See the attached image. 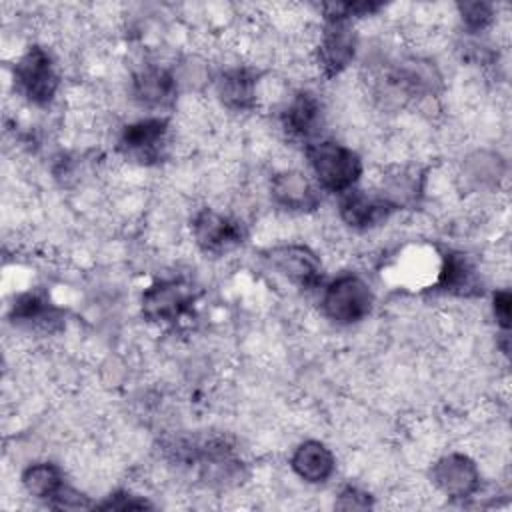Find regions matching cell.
I'll list each match as a JSON object with an SVG mask.
<instances>
[{
    "label": "cell",
    "mask_w": 512,
    "mask_h": 512,
    "mask_svg": "<svg viewBox=\"0 0 512 512\" xmlns=\"http://www.w3.org/2000/svg\"><path fill=\"white\" fill-rule=\"evenodd\" d=\"M314 180L322 190L344 194L356 186L362 176L360 156L334 140H316L306 148Z\"/></svg>",
    "instance_id": "1"
},
{
    "label": "cell",
    "mask_w": 512,
    "mask_h": 512,
    "mask_svg": "<svg viewBox=\"0 0 512 512\" xmlns=\"http://www.w3.org/2000/svg\"><path fill=\"white\" fill-rule=\"evenodd\" d=\"M14 88L34 106H48L60 88V74L52 54L30 46L14 64Z\"/></svg>",
    "instance_id": "2"
},
{
    "label": "cell",
    "mask_w": 512,
    "mask_h": 512,
    "mask_svg": "<svg viewBox=\"0 0 512 512\" xmlns=\"http://www.w3.org/2000/svg\"><path fill=\"white\" fill-rule=\"evenodd\" d=\"M320 304L328 320L348 326L370 314L374 294L364 278L356 274H340L324 288Z\"/></svg>",
    "instance_id": "3"
},
{
    "label": "cell",
    "mask_w": 512,
    "mask_h": 512,
    "mask_svg": "<svg viewBox=\"0 0 512 512\" xmlns=\"http://www.w3.org/2000/svg\"><path fill=\"white\" fill-rule=\"evenodd\" d=\"M358 38L352 20L324 16V26L316 46V64L326 78L342 74L356 56Z\"/></svg>",
    "instance_id": "4"
},
{
    "label": "cell",
    "mask_w": 512,
    "mask_h": 512,
    "mask_svg": "<svg viewBox=\"0 0 512 512\" xmlns=\"http://www.w3.org/2000/svg\"><path fill=\"white\" fill-rule=\"evenodd\" d=\"M170 144V126L164 118H142L124 126L118 138V150L142 166L164 160Z\"/></svg>",
    "instance_id": "5"
},
{
    "label": "cell",
    "mask_w": 512,
    "mask_h": 512,
    "mask_svg": "<svg viewBox=\"0 0 512 512\" xmlns=\"http://www.w3.org/2000/svg\"><path fill=\"white\" fill-rule=\"evenodd\" d=\"M194 304V290L182 280H160L142 292V314L158 324H174Z\"/></svg>",
    "instance_id": "6"
},
{
    "label": "cell",
    "mask_w": 512,
    "mask_h": 512,
    "mask_svg": "<svg viewBox=\"0 0 512 512\" xmlns=\"http://www.w3.org/2000/svg\"><path fill=\"white\" fill-rule=\"evenodd\" d=\"M192 236L206 254H224L244 242L242 222L212 208L200 210L192 220Z\"/></svg>",
    "instance_id": "7"
},
{
    "label": "cell",
    "mask_w": 512,
    "mask_h": 512,
    "mask_svg": "<svg viewBox=\"0 0 512 512\" xmlns=\"http://www.w3.org/2000/svg\"><path fill=\"white\" fill-rule=\"evenodd\" d=\"M432 484L448 498L464 500L480 490V470L466 454H446L432 464Z\"/></svg>",
    "instance_id": "8"
},
{
    "label": "cell",
    "mask_w": 512,
    "mask_h": 512,
    "mask_svg": "<svg viewBox=\"0 0 512 512\" xmlns=\"http://www.w3.org/2000/svg\"><path fill=\"white\" fill-rule=\"evenodd\" d=\"M270 266L300 288H314L322 280V262L308 246L282 244L266 254Z\"/></svg>",
    "instance_id": "9"
},
{
    "label": "cell",
    "mask_w": 512,
    "mask_h": 512,
    "mask_svg": "<svg viewBox=\"0 0 512 512\" xmlns=\"http://www.w3.org/2000/svg\"><path fill=\"white\" fill-rule=\"evenodd\" d=\"M270 198L286 212L306 214L320 206V188L300 170H282L270 180Z\"/></svg>",
    "instance_id": "10"
},
{
    "label": "cell",
    "mask_w": 512,
    "mask_h": 512,
    "mask_svg": "<svg viewBox=\"0 0 512 512\" xmlns=\"http://www.w3.org/2000/svg\"><path fill=\"white\" fill-rule=\"evenodd\" d=\"M280 122L290 138L312 144L324 126V106L314 92L300 90L284 106Z\"/></svg>",
    "instance_id": "11"
},
{
    "label": "cell",
    "mask_w": 512,
    "mask_h": 512,
    "mask_svg": "<svg viewBox=\"0 0 512 512\" xmlns=\"http://www.w3.org/2000/svg\"><path fill=\"white\" fill-rule=\"evenodd\" d=\"M394 210V204L388 198H384L382 192L370 194L366 190L352 188L340 194V218L344 224L356 230H368L372 226L382 224Z\"/></svg>",
    "instance_id": "12"
},
{
    "label": "cell",
    "mask_w": 512,
    "mask_h": 512,
    "mask_svg": "<svg viewBox=\"0 0 512 512\" xmlns=\"http://www.w3.org/2000/svg\"><path fill=\"white\" fill-rule=\"evenodd\" d=\"M132 98L144 108H164L176 98V76L158 64H146L132 76Z\"/></svg>",
    "instance_id": "13"
},
{
    "label": "cell",
    "mask_w": 512,
    "mask_h": 512,
    "mask_svg": "<svg viewBox=\"0 0 512 512\" xmlns=\"http://www.w3.org/2000/svg\"><path fill=\"white\" fill-rule=\"evenodd\" d=\"M290 468L300 480L308 484H322L334 474L336 458L324 442L306 440L294 448L290 456Z\"/></svg>",
    "instance_id": "14"
},
{
    "label": "cell",
    "mask_w": 512,
    "mask_h": 512,
    "mask_svg": "<svg viewBox=\"0 0 512 512\" xmlns=\"http://www.w3.org/2000/svg\"><path fill=\"white\" fill-rule=\"evenodd\" d=\"M256 74L250 68L224 70L214 82L218 100L236 112H246L256 106Z\"/></svg>",
    "instance_id": "15"
},
{
    "label": "cell",
    "mask_w": 512,
    "mask_h": 512,
    "mask_svg": "<svg viewBox=\"0 0 512 512\" xmlns=\"http://www.w3.org/2000/svg\"><path fill=\"white\" fill-rule=\"evenodd\" d=\"M436 288L448 294H458V296L474 294L478 290V276L470 258L462 252L446 254L442 258Z\"/></svg>",
    "instance_id": "16"
},
{
    "label": "cell",
    "mask_w": 512,
    "mask_h": 512,
    "mask_svg": "<svg viewBox=\"0 0 512 512\" xmlns=\"http://www.w3.org/2000/svg\"><path fill=\"white\" fill-rule=\"evenodd\" d=\"M22 486L30 496L40 498V500H48L52 504L54 498L64 490L66 482H64V476H62V472L56 464L36 462V464H30L22 472Z\"/></svg>",
    "instance_id": "17"
},
{
    "label": "cell",
    "mask_w": 512,
    "mask_h": 512,
    "mask_svg": "<svg viewBox=\"0 0 512 512\" xmlns=\"http://www.w3.org/2000/svg\"><path fill=\"white\" fill-rule=\"evenodd\" d=\"M12 318L18 324L28 326H48L56 320V310L48 304V300L36 292H28L16 298L12 306Z\"/></svg>",
    "instance_id": "18"
},
{
    "label": "cell",
    "mask_w": 512,
    "mask_h": 512,
    "mask_svg": "<svg viewBox=\"0 0 512 512\" xmlns=\"http://www.w3.org/2000/svg\"><path fill=\"white\" fill-rule=\"evenodd\" d=\"M458 14L466 30L484 32L494 22V6L488 2H462Z\"/></svg>",
    "instance_id": "19"
},
{
    "label": "cell",
    "mask_w": 512,
    "mask_h": 512,
    "mask_svg": "<svg viewBox=\"0 0 512 512\" xmlns=\"http://www.w3.org/2000/svg\"><path fill=\"white\" fill-rule=\"evenodd\" d=\"M338 508H344V510H358V508H368L372 506V500H370V494L358 490L356 486H346L340 494H338V502H336Z\"/></svg>",
    "instance_id": "20"
},
{
    "label": "cell",
    "mask_w": 512,
    "mask_h": 512,
    "mask_svg": "<svg viewBox=\"0 0 512 512\" xmlns=\"http://www.w3.org/2000/svg\"><path fill=\"white\" fill-rule=\"evenodd\" d=\"M492 312H494L496 324L506 334L508 328H510V292L506 288L498 290L494 294V298H492Z\"/></svg>",
    "instance_id": "21"
},
{
    "label": "cell",
    "mask_w": 512,
    "mask_h": 512,
    "mask_svg": "<svg viewBox=\"0 0 512 512\" xmlns=\"http://www.w3.org/2000/svg\"><path fill=\"white\" fill-rule=\"evenodd\" d=\"M150 504L146 502V500H140V498H136V496H132V494H126V492H118V494H114V496H110L106 502H102V504H96V508H104V510H108V508H114V510H130V508H148Z\"/></svg>",
    "instance_id": "22"
}]
</instances>
